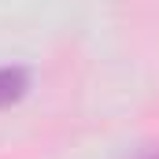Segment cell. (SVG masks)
<instances>
[{"mask_svg": "<svg viewBox=\"0 0 159 159\" xmlns=\"http://www.w3.org/2000/svg\"><path fill=\"white\" fill-rule=\"evenodd\" d=\"M26 70L22 67H0V107H7V104H15V100H22V93H26Z\"/></svg>", "mask_w": 159, "mask_h": 159, "instance_id": "1", "label": "cell"}, {"mask_svg": "<svg viewBox=\"0 0 159 159\" xmlns=\"http://www.w3.org/2000/svg\"><path fill=\"white\" fill-rule=\"evenodd\" d=\"M137 159H159V152H141Z\"/></svg>", "mask_w": 159, "mask_h": 159, "instance_id": "2", "label": "cell"}]
</instances>
